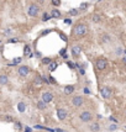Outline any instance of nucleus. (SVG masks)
<instances>
[{
    "label": "nucleus",
    "instance_id": "20e7f679",
    "mask_svg": "<svg viewBox=\"0 0 126 132\" xmlns=\"http://www.w3.org/2000/svg\"><path fill=\"white\" fill-rule=\"evenodd\" d=\"M84 98L82 96V95H74L73 98H72V100H70V103L72 105L74 106V107H80L82 105L84 104Z\"/></svg>",
    "mask_w": 126,
    "mask_h": 132
},
{
    "label": "nucleus",
    "instance_id": "c85d7f7f",
    "mask_svg": "<svg viewBox=\"0 0 126 132\" xmlns=\"http://www.w3.org/2000/svg\"><path fill=\"white\" fill-rule=\"evenodd\" d=\"M20 62H21V58H15V59H12V63H11V64H17V63H20Z\"/></svg>",
    "mask_w": 126,
    "mask_h": 132
},
{
    "label": "nucleus",
    "instance_id": "a19ab883",
    "mask_svg": "<svg viewBox=\"0 0 126 132\" xmlns=\"http://www.w3.org/2000/svg\"><path fill=\"white\" fill-rule=\"evenodd\" d=\"M124 114H125V116H126V107H125V110H124Z\"/></svg>",
    "mask_w": 126,
    "mask_h": 132
},
{
    "label": "nucleus",
    "instance_id": "f257e3e1",
    "mask_svg": "<svg viewBox=\"0 0 126 132\" xmlns=\"http://www.w3.org/2000/svg\"><path fill=\"white\" fill-rule=\"evenodd\" d=\"M88 26L85 24H78L72 28V36L73 37H82L84 35H87Z\"/></svg>",
    "mask_w": 126,
    "mask_h": 132
},
{
    "label": "nucleus",
    "instance_id": "f03ea898",
    "mask_svg": "<svg viewBox=\"0 0 126 132\" xmlns=\"http://www.w3.org/2000/svg\"><path fill=\"white\" fill-rule=\"evenodd\" d=\"M93 114L92 111H89V110H83L82 112L79 114V120H80V122L83 123H88L90 122L92 120H93Z\"/></svg>",
    "mask_w": 126,
    "mask_h": 132
},
{
    "label": "nucleus",
    "instance_id": "393cba45",
    "mask_svg": "<svg viewBox=\"0 0 126 132\" xmlns=\"http://www.w3.org/2000/svg\"><path fill=\"white\" fill-rule=\"evenodd\" d=\"M4 35H5V36L12 35V30H11V28H5V30H4Z\"/></svg>",
    "mask_w": 126,
    "mask_h": 132
},
{
    "label": "nucleus",
    "instance_id": "1a4fd4ad",
    "mask_svg": "<svg viewBox=\"0 0 126 132\" xmlns=\"http://www.w3.org/2000/svg\"><path fill=\"white\" fill-rule=\"evenodd\" d=\"M68 116V111L66 109H57V117H58L61 121L66 120Z\"/></svg>",
    "mask_w": 126,
    "mask_h": 132
},
{
    "label": "nucleus",
    "instance_id": "423d86ee",
    "mask_svg": "<svg viewBox=\"0 0 126 132\" xmlns=\"http://www.w3.org/2000/svg\"><path fill=\"white\" fill-rule=\"evenodd\" d=\"M100 93H101V96L104 99H110L111 98V94H113V91H111V89L109 86H103L100 89Z\"/></svg>",
    "mask_w": 126,
    "mask_h": 132
},
{
    "label": "nucleus",
    "instance_id": "9b49d317",
    "mask_svg": "<svg viewBox=\"0 0 126 132\" xmlns=\"http://www.w3.org/2000/svg\"><path fill=\"white\" fill-rule=\"evenodd\" d=\"M70 52H72L73 57H79L80 52H82V48H80V46H73L70 48Z\"/></svg>",
    "mask_w": 126,
    "mask_h": 132
},
{
    "label": "nucleus",
    "instance_id": "2eb2a0df",
    "mask_svg": "<svg viewBox=\"0 0 126 132\" xmlns=\"http://www.w3.org/2000/svg\"><path fill=\"white\" fill-rule=\"evenodd\" d=\"M92 21H93L94 24H99V22H101V17H100V15H99V14H93V15H92Z\"/></svg>",
    "mask_w": 126,
    "mask_h": 132
},
{
    "label": "nucleus",
    "instance_id": "cd10ccee",
    "mask_svg": "<svg viewBox=\"0 0 126 132\" xmlns=\"http://www.w3.org/2000/svg\"><path fill=\"white\" fill-rule=\"evenodd\" d=\"M35 84L36 85L42 84V79H41V77H36V79H35Z\"/></svg>",
    "mask_w": 126,
    "mask_h": 132
},
{
    "label": "nucleus",
    "instance_id": "f3484780",
    "mask_svg": "<svg viewBox=\"0 0 126 132\" xmlns=\"http://www.w3.org/2000/svg\"><path fill=\"white\" fill-rule=\"evenodd\" d=\"M37 107L41 109V110H43V109L47 107V103H45L43 100H40V101H37Z\"/></svg>",
    "mask_w": 126,
    "mask_h": 132
},
{
    "label": "nucleus",
    "instance_id": "6ab92c4d",
    "mask_svg": "<svg viewBox=\"0 0 126 132\" xmlns=\"http://www.w3.org/2000/svg\"><path fill=\"white\" fill-rule=\"evenodd\" d=\"M24 54H25V56H30V54H31V47H30L29 45H26V46L24 47Z\"/></svg>",
    "mask_w": 126,
    "mask_h": 132
},
{
    "label": "nucleus",
    "instance_id": "c756f323",
    "mask_svg": "<svg viewBox=\"0 0 126 132\" xmlns=\"http://www.w3.org/2000/svg\"><path fill=\"white\" fill-rule=\"evenodd\" d=\"M109 130H110L111 132H113V131H116V130H117V126H116V125H111V126L109 127Z\"/></svg>",
    "mask_w": 126,
    "mask_h": 132
},
{
    "label": "nucleus",
    "instance_id": "aec40b11",
    "mask_svg": "<svg viewBox=\"0 0 126 132\" xmlns=\"http://www.w3.org/2000/svg\"><path fill=\"white\" fill-rule=\"evenodd\" d=\"M51 62H52V59H51L49 57H45V58H42V64H45V66H48Z\"/></svg>",
    "mask_w": 126,
    "mask_h": 132
},
{
    "label": "nucleus",
    "instance_id": "4c0bfd02",
    "mask_svg": "<svg viewBox=\"0 0 126 132\" xmlns=\"http://www.w3.org/2000/svg\"><path fill=\"white\" fill-rule=\"evenodd\" d=\"M84 93H85V94H90V90H89L88 88H84Z\"/></svg>",
    "mask_w": 126,
    "mask_h": 132
},
{
    "label": "nucleus",
    "instance_id": "b1692460",
    "mask_svg": "<svg viewBox=\"0 0 126 132\" xmlns=\"http://www.w3.org/2000/svg\"><path fill=\"white\" fill-rule=\"evenodd\" d=\"M51 4H52L53 6H57V8H58L59 5H61V0H51Z\"/></svg>",
    "mask_w": 126,
    "mask_h": 132
},
{
    "label": "nucleus",
    "instance_id": "2f4dec72",
    "mask_svg": "<svg viewBox=\"0 0 126 132\" xmlns=\"http://www.w3.org/2000/svg\"><path fill=\"white\" fill-rule=\"evenodd\" d=\"M110 121H111V122H114V123L117 122V120L115 119V117H114V116H110Z\"/></svg>",
    "mask_w": 126,
    "mask_h": 132
},
{
    "label": "nucleus",
    "instance_id": "7c9ffc66",
    "mask_svg": "<svg viewBox=\"0 0 126 132\" xmlns=\"http://www.w3.org/2000/svg\"><path fill=\"white\" fill-rule=\"evenodd\" d=\"M64 24H66V25H72V20L70 19H64Z\"/></svg>",
    "mask_w": 126,
    "mask_h": 132
},
{
    "label": "nucleus",
    "instance_id": "c9c22d12",
    "mask_svg": "<svg viewBox=\"0 0 126 132\" xmlns=\"http://www.w3.org/2000/svg\"><path fill=\"white\" fill-rule=\"evenodd\" d=\"M10 43H15V42H17V40H15V38H11V40H9Z\"/></svg>",
    "mask_w": 126,
    "mask_h": 132
},
{
    "label": "nucleus",
    "instance_id": "7ed1b4c3",
    "mask_svg": "<svg viewBox=\"0 0 126 132\" xmlns=\"http://www.w3.org/2000/svg\"><path fill=\"white\" fill-rule=\"evenodd\" d=\"M40 11H41V9H40L39 5H36V4H30L29 8H27V15L31 16V17H37Z\"/></svg>",
    "mask_w": 126,
    "mask_h": 132
},
{
    "label": "nucleus",
    "instance_id": "473e14b6",
    "mask_svg": "<svg viewBox=\"0 0 126 132\" xmlns=\"http://www.w3.org/2000/svg\"><path fill=\"white\" fill-rule=\"evenodd\" d=\"M5 119H6V121H8V122H12V117H11V116H6Z\"/></svg>",
    "mask_w": 126,
    "mask_h": 132
},
{
    "label": "nucleus",
    "instance_id": "e433bc0d",
    "mask_svg": "<svg viewBox=\"0 0 126 132\" xmlns=\"http://www.w3.org/2000/svg\"><path fill=\"white\" fill-rule=\"evenodd\" d=\"M79 73H80V74H84V73H85L84 68H80V69H79Z\"/></svg>",
    "mask_w": 126,
    "mask_h": 132
},
{
    "label": "nucleus",
    "instance_id": "72a5a7b5",
    "mask_svg": "<svg viewBox=\"0 0 126 132\" xmlns=\"http://www.w3.org/2000/svg\"><path fill=\"white\" fill-rule=\"evenodd\" d=\"M68 63V66L70 67V68H74V67H76V64H74V63H72V62H67Z\"/></svg>",
    "mask_w": 126,
    "mask_h": 132
},
{
    "label": "nucleus",
    "instance_id": "ddd939ff",
    "mask_svg": "<svg viewBox=\"0 0 126 132\" xmlns=\"http://www.w3.org/2000/svg\"><path fill=\"white\" fill-rule=\"evenodd\" d=\"M74 90H76L74 85H66V86H64V94H66V95L73 94V91H74Z\"/></svg>",
    "mask_w": 126,
    "mask_h": 132
},
{
    "label": "nucleus",
    "instance_id": "bb28decb",
    "mask_svg": "<svg viewBox=\"0 0 126 132\" xmlns=\"http://www.w3.org/2000/svg\"><path fill=\"white\" fill-rule=\"evenodd\" d=\"M115 54H116V56L122 54V48H121V47H117L116 49H115Z\"/></svg>",
    "mask_w": 126,
    "mask_h": 132
},
{
    "label": "nucleus",
    "instance_id": "58836bf2",
    "mask_svg": "<svg viewBox=\"0 0 126 132\" xmlns=\"http://www.w3.org/2000/svg\"><path fill=\"white\" fill-rule=\"evenodd\" d=\"M25 132H32V130H31L30 127H26V128H25Z\"/></svg>",
    "mask_w": 126,
    "mask_h": 132
},
{
    "label": "nucleus",
    "instance_id": "dca6fc26",
    "mask_svg": "<svg viewBox=\"0 0 126 132\" xmlns=\"http://www.w3.org/2000/svg\"><path fill=\"white\" fill-rule=\"evenodd\" d=\"M57 67H58V63L57 62H51L48 64V70L49 72H53L55 69H57Z\"/></svg>",
    "mask_w": 126,
    "mask_h": 132
},
{
    "label": "nucleus",
    "instance_id": "39448f33",
    "mask_svg": "<svg viewBox=\"0 0 126 132\" xmlns=\"http://www.w3.org/2000/svg\"><path fill=\"white\" fill-rule=\"evenodd\" d=\"M95 67H97L98 70H104L107 67V61L104 59V58H99V59H97V62H95Z\"/></svg>",
    "mask_w": 126,
    "mask_h": 132
},
{
    "label": "nucleus",
    "instance_id": "ea45409f",
    "mask_svg": "<svg viewBox=\"0 0 126 132\" xmlns=\"http://www.w3.org/2000/svg\"><path fill=\"white\" fill-rule=\"evenodd\" d=\"M49 80H51V83H56V82H55V79H53V78H52V77H51V78H49Z\"/></svg>",
    "mask_w": 126,
    "mask_h": 132
},
{
    "label": "nucleus",
    "instance_id": "79ce46f5",
    "mask_svg": "<svg viewBox=\"0 0 126 132\" xmlns=\"http://www.w3.org/2000/svg\"><path fill=\"white\" fill-rule=\"evenodd\" d=\"M125 132H126V131H125Z\"/></svg>",
    "mask_w": 126,
    "mask_h": 132
},
{
    "label": "nucleus",
    "instance_id": "6e6552de",
    "mask_svg": "<svg viewBox=\"0 0 126 132\" xmlns=\"http://www.w3.org/2000/svg\"><path fill=\"white\" fill-rule=\"evenodd\" d=\"M100 130H101V125L98 121L90 122V125H89V131L90 132H100Z\"/></svg>",
    "mask_w": 126,
    "mask_h": 132
},
{
    "label": "nucleus",
    "instance_id": "4be33fe9",
    "mask_svg": "<svg viewBox=\"0 0 126 132\" xmlns=\"http://www.w3.org/2000/svg\"><path fill=\"white\" fill-rule=\"evenodd\" d=\"M89 8V4L88 3H82L80 6H79V10H87Z\"/></svg>",
    "mask_w": 126,
    "mask_h": 132
},
{
    "label": "nucleus",
    "instance_id": "f704fd0d",
    "mask_svg": "<svg viewBox=\"0 0 126 132\" xmlns=\"http://www.w3.org/2000/svg\"><path fill=\"white\" fill-rule=\"evenodd\" d=\"M61 38H62V40H64V41H67V36H66V35H63V33H61Z\"/></svg>",
    "mask_w": 126,
    "mask_h": 132
},
{
    "label": "nucleus",
    "instance_id": "5701e85b",
    "mask_svg": "<svg viewBox=\"0 0 126 132\" xmlns=\"http://www.w3.org/2000/svg\"><path fill=\"white\" fill-rule=\"evenodd\" d=\"M17 109H19L20 112H24V111H25V104H24V103H19V105H17Z\"/></svg>",
    "mask_w": 126,
    "mask_h": 132
},
{
    "label": "nucleus",
    "instance_id": "a211bd4d",
    "mask_svg": "<svg viewBox=\"0 0 126 132\" xmlns=\"http://www.w3.org/2000/svg\"><path fill=\"white\" fill-rule=\"evenodd\" d=\"M101 41L104 42V43H110V41H111V37L109 36V35H103V37H101Z\"/></svg>",
    "mask_w": 126,
    "mask_h": 132
},
{
    "label": "nucleus",
    "instance_id": "4468645a",
    "mask_svg": "<svg viewBox=\"0 0 126 132\" xmlns=\"http://www.w3.org/2000/svg\"><path fill=\"white\" fill-rule=\"evenodd\" d=\"M9 83V77L5 74H0V85H6Z\"/></svg>",
    "mask_w": 126,
    "mask_h": 132
},
{
    "label": "nucleus",
    "instance_id": "9d476101",
    "mask_svg": "<svg viewBox=\"0 0 126 132\" xmlns=\"http://www.w3.org/2000/svg\"><path fill=\"white\" fill-rule=\"evenodd\" d=\"M42 100L48 104V103H51V101L53 100V94H52L51 91H43V93H42Z\"/></svg>",
    "mask_w": 126,
    "mask_h": 132
},
{
    "label": "nucleus",
    "instance_id": "a878e982",
    "mask_svg": "<svg viewBox=\"0 0 126 132\" xmlns=\"http://www.w3.org/2000/svg\"><path fill=\"white\" fill-rule=\"evenodd\" d=\"M51 17H52L51 15H48L47 12H45V14H43V16H42V20H43V21H48Z\"/></svg>",
    "mask_w": 126,
    "mask_h": 132
},
{
    "label": "nucleus",
    "instance_id": "f8f14e48",
    "mask_svg": "<svg viewBox=\"0 0 126 132\" xmlns=\"http://www.w3.org/2000/svg\"><path fill=\"white\" fill-rule=\"evenodd\" d=\"M51 16H52L53 19H61V17H62V12H61L58 9H53L51 11Z\"/></svg>",
    "mask_w": 126,
    "mask_h": 132
},
{
    "label": "nucleus",
    "instance_id": "0eeeda50",
    "mask_svg": "<svg viewBox=\"0 0 126 132\" xmlns=\"http://www.w3.org/2000/svg\"><path fill=\"white\" fill-rule=\"evenodd\" d=\"M17 73L20 77H27L30 74V67L27 66H20L17 68Z\"/></svg>",
    "mask_w": 126,
    "mask_h": 132
},
{
    "label": "nucleus",
    "instance_id": "412c9836",
    "mask_svg": "<svg viewBox=\"0 0 126 132\" xmlns=\"http://www.w3.org/2000/svg\"><path fill=\"white\" fill-rule=\"evenodd\" d=\"M79 14V9H70L69 10V15L70 16H77Z\"/></svg>",
    "mask_w": 126,
    "mask_h": 132
}]
</instances>
